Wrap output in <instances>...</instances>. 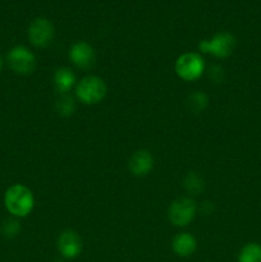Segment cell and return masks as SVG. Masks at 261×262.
Returning <instances> with one entry per match:
<instances>
[{"mask_svg":"<svg viewBox=\"0 0 261 262\" xmlns=\"http://www.w3.org/2000/svg\"><path fill=\"white\" fill-rule=\"evenodd\" d=\"M4 204L13 216L25 217L33 210L35 197L28 187L23 184H14L5 192Z\"/></svg>","mask_w":261,"mask_h":262,"instance_id":"cell-1","label":"cell"},{"mask_svg":"<svg viewBox=\"0 0 261 262\" xmlns=\"http://www.w3.org/2000/svg\"><path fill=\"white\" fill-rule=\"evenodd\" d=\"M107 87L100 77H83L76 86V95L82 104L95 105L105 99Z\"/></svg>","mask_w":261,"mask_h":262,"instance_id":"cell-2","label":"cell"},{"mask_svg":"<svg viewBox=\"0 0 261 262\" xmlns=\"http://www.w3.org/2000/svg\"><path fill=\"white\" fill-rule=\"evenodd\" d=\"M234 48L235 37L229 32H219L210 40H204L199 43L200 51L220 59L232 55Z\"/></svg>","mask_w":261,"mask_h":262,"instance_id":"cell-3","label":"cell"},{"mask_svg":"<svg viewBox=\"0 0 261 262\" xmlns=\"http://www.w3.org/2000/svg\"><path fill=\"white\" fill-rule=\"evenodd\" d=\"M197 214V205L189 197H179L174 200L168 210L169 220L173 225L179 228L187 227L193 222Z\"/></svg>","mask_w":261,"mask_h":262,"instance_id":"cell-4","label":"cell"},{"mask_svg":"<svg viewBox=\"0 0 261 262\" xmlns=\"http://www.w3.org/2000/svg\"><path fill=\"white\" fill-rule=\"evenodd\" d=\"M205 71V61L197 53H184L177 59L176 72L183 81H196Z\"/></svg>","mask_w":261,"mask_h":262,"instance_id":"cell-5","label":"cell"},{"mask_svg":"<svg viewBox=\"0 0 261 262\" xmlns=\"http://www.w3.org/2000/svg\"><path fill=\"white\" fill-rule=\"evenodd\" d=\"M10 69L18 74H31L36 68V56L25 46H14L7 55Z\"/></svg>","mask_w":261,"mask_h":262,"instance_id":"cell-6","label":"cell"},{"mask_svg":"<svg viewBox=\"0 0 261 262\" xmlns=\"http://www.w3.org/2000/svg\"><path fill=\"white\" fill-rule=\"evenodd\" d=\"M54 35L53 23L46 18H36L28 27V38L36 48H48L53 42Z\"/></svg>","mask_w":261,"mask_h":262,"instance_id":"cell-7","label":"cell"},{"mask_svg":"<svg viewBox=\"0 0 261 262\" xmlns=\"http://www.w3.org/2000/svg\"><path fill=\"white\" fill-rule=\"evenodd\" d=\"M69 58L72 63L81 69H90L96 61V54L94 48L84 41H78L73 43L69 50Z\"/></svg>","mask_w":261,"mask_h":262,"instance_id":"cell-8","label":"cell"},{"mask_svg":"<svg viewBox=\"0 0 261 262\" xmlns=\"http://www.w3.org/2000/svg\"><path fill=\"white\" fill-rule=\"evenodd\" d=\"M58 250L66 258H76L82 251V239L78 233L67 229L58 238Z\"/></svg>","mask_w":261,"mask_h":262,"instance_id":"cell-9","label":"cell"},{"mask_svg":"<svg viewBox=\"0 0 261 262\" xmlns=\"http://www.w3.org/2000/svg\"><path fill=\"white\" fill-rule=\"evenodd\" d=\"M154 168V158L147 150H138L129 160L130 173L137 177L147 176Z\"/></svg>","mask_w":261,"mask_h":262,"instance_id":"cell-10","label":"cell"},{"mask_svg":"<svg viewBox=\"0 0 261 262\" xmlns=\"http://www.w3.org/2000/svg\"><path fill=\"white\" fill-rule=\"evenodd\" d=\"M196 238L192 234H189V233H179V234H177L174 237L173 242H171V248L181 257L191 256L196 251Z\"/></svg>","mask_w":261,"mask_h":262,"instance_id":"cell-11","label":"cell"},{"mask_svg":"<svg viewBox=\"0 0 261 262\" xmlns=\"http://www.w3.org/2000/svg\"><path fill=\"white\" fill-rule=\"evenodd\" d=\"M77 82V77L72 69L63 67V68L56 69L54 74V86L55 90L61 95H66L73 89Z\"/></svg>","mask_w":261,"mask_h":262,"instance_id":"cell-12","label":"cell"},{"mask_svg":"<svg viewBox=\"0 0 261 262\" xmlns=\"http://www.w3.org/2000/svg\"><path fill=\"white\" fill-rule=\"evenodd\" d=\"M238 262H261V245L247 243L238 255Z\"/></svg>","mask_w":261,"mask_h":262,"instance_id":"cell-13","label":"cell"},{"mask_svg":"<svg viewBox=\"0 0 261 262\" xmlns=\"http://www.w3.org/2000/svg\"><path fill=\"white\" fill-rule=\"evenodd\" d=\"M55 107L59 115H61V117H71L74 113V110H76V101L68 94L61 95L60 99L56 101Z\"/></svg>","mask_w":261,"mask_h":262,"instance_id":"cell-14","label":"cell"},{"mask_svg":"<svg viewBox=\"0 0 261 262\" xmlns=\"http://www.w3.org/2000/svg\"><path fill=\"white\" fill-rule=\"evenodd\" d=\"M184 187L192 194H200L205 188L204 179L197 173H188L184 178Z\"/></svg>","mask_w":261,"mask_h":262,"instance_id":"cell-15","label":"cell"},{"mask_svg":"<svg viewBox=\"0 0 261 262\" xmlns=\"http://www.w3.org/2000/svg\"><path fill=\"white\" fill-rule=\"evenodd\" d=\"M187 102H188L189 110L194 113H200L206 109L207 104H209V99H207V96L204 92H193L188 97Z\"/></svg>","mask_w":261,"mask_h":262,"instance_id":"cell-16","label":"cell"},{"mask_svg":"<svg viewBox=\"0 0 261 262\" xmlns=\"http://www.w3.org/2000/svg\"><path fill=\"white\" fill-rule=\"evenodd\" d=\"M2 232L4 234V237L7 238H14L19 234L20 232V224L18 220L14 219H9L3 224Z\"/></svg>","mask_w":261,"mask_h":262,"instance_id":"cell-17","label":"cell"},{"mask_svg":"<svg viewBox=\"0 0 261 262\" xmlns=\"http://www.w3.org/2000/svg\"><path fill=\"white\" fill-rule=\"evenodd\" d=\"M210 76H211V78L214 79V81H222L223 78V71L220 67H212L211 69H210Z\"/></svg>","mask_w":261,"mask_h":262,"instance_id":"cell-18","label":"cell"},{"mask_svg":"<svg viewBox=\"0 0 261 262\" xmlns=\"http://www.w3.org/2000/svg\"><path fill=\"white\" fill-rule=\"evenodd\" d=\"M3 64H4V61H3V58L0 56V72H2V69H3Z\"/></svg>","mask_w":261,"mask_h":262,"instance_id":"cell-19","label":"cell"},{"mask_svg":"<svg viewBox=\"0 0 261 262\" xmlns=\"http://www.w3.org/2000/svg\"><path fill=\"white\" fill-rule=\"evenodd\" d=\"M54 262H63V261H59V260H58V261H54Z\"/></svg>","mask_w":261,"mask_h":262,"instance_id":"cell-20","label":"cell"}]
</instances>
